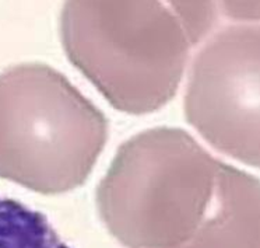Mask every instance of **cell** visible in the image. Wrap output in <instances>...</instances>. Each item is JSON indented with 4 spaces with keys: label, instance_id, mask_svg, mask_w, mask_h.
Instances as JSON below:
<instances>
[{
    "label": "cell",
    "instance_id": "obj_1",
    "mask_svg": "<svg viewBox=\"0 0 260 248\" xmlns=\"http://www.w3.org/2000/svg\"><path fill=\"white\" fill-rule=\"evenodd\" d=\"M60 40L108 102L132 115L175 97L193 46L164 0H64Z\"/></svg>",
    "mask_w": 260,
    "mask_h": 248
},
{
    "label": "cell",
    "instance_id": "obj_2",
    "mask_svg": "<svg viewBox=\"0 0 260 248\" xmlns=\"http://www.w3.org/2000/svg\"><path fill=\"white\" fill-rule=\"evenodd\" d=\"M220 164L178 128L130 137L96 189L104 225L126 248L183 247L209 208Z\"/></svg>",
    "mask_w": 260,
    "mask_h": 248
},
{
    "label": "cell",
    "instance_id": "obj_3",
    "mask_svg": "<svg viewBox=\"0 0 260 248\" xmlns=\"http://www.w3.org/2000/svg\"><path fill=\"white\" fill-rule=\"evenodd\" d=\"M108 141V121L44 63L0 72V178L44 195L83 185Z\"/></svg>",
    "mask_w": 260,
    "mask_h": 248
},
{
    "label": "cell",
    "instance_id": "obj_4",
    "mask_svg": "<svg viewBox=\"0 0 260 248\" xmlns=\"http://www.w3.org/2000/svg\"><path fill=\"white\" fill-rule=\"evenodd\" d=\"M260 31L232 25L202 48L189 74L185 114L218 152L257 167L260 160Z\"/></svg>",
    "mask_w": 260,
    "mask_h": 248
},
{
    "label": "cell",
    "instance_id": "obj_5",
    "mask_svg": "<svg viewBox=\"0 0 260 248\" xmlns=\"http://www.w3.org/2000/svg\"><path fill=\"white\" fill-rule=\"evenodd\" d=\"M259 216L257 178L221 161L203 220L181 248H260Z\"/></svg>",
    "mask_w": 260,
    "mask_h": 248
},
{
    "label": "cell",
    "instance_id": "obj_6",
    "mask_svg": "<svg viewBox=\"0 0 260 248\" xmlns=\"http://www.w3.org/2000/svg\"><path fill=\"white\" fill-rule=\"evenodd\" d=\"M0 248H70L45 216L0 197Z\"/></svg>",
    "mask_w": 260,
    "mask_h": 248
},
{
    "label": "cell",
    "instance_id": "obj_7",
    "mask_svg": "<svg viewBox=\"0 0 260 248\" xmlns=\"http://www.w3.org/2000/svg\"><path fill=\"white\" fill-rule=\"evenodd\" d=\"M185 25L193 46L204 40L218 18L217 0H164Z\"/></svg>",
    "mask_w": 260,
    "mask_h": 248
},
{
    "label": "cell",
    "instance_id": "obj_8",
    "mask_svg": "<svg viewBox=\"0 0 260 248\" xmlns=\"http://www.w3.org/2000/svg\"><path fill=\"white\" fill-rule=\"evenodd\" d=\"M224 12L232 20L257 21L260 17V0H221Z\"/></svg>",
    "mask_w": 260,
    "mask_h": 248
}]
</instances>
